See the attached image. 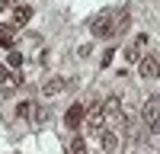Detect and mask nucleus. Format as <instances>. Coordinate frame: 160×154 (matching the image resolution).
Masks as SVG:
<instances>
[{"label": "nucleus", "mask_w": 160, "mask_h": 154, "mask_svg": "<svg viewBox=\"0 0 160 154\" xmlns=\"http://www.w3.org/2000/svg\"><path fill=\"white\" fill-rule=\"evenodd\" d=\"M141 116H144V122H148L151 128L160 125V96H151L148 103L141 106Z\"/></svg>", "instance_id": "f257e3e1"}, {"label": "nucleus", "mask_w": 160, "mask_h": 154, "mask_svg": "<svg viewBox=\"0 0 160 154\" xmlns=\"http://www.w3.org/2000/svg\"><path fill=\"white\" fill-rule=\"evenodd\" d=\"M90 29H93V35H109V32L115 29V23H112V10H102L99 16L90 23Z\"/></svg>", "instance_id": "f03ea898"}, {"label": "nucleus", "mask_w": 160, "mask_h": 154, "mask_svg": "<svg viewBox=\"0 0 160 154\" xmlns=\"http://www.w3.org/2000/svg\"><path fill=\"white\" fill-rule=\"evenodd\" d=\"M102 119H106V116H102V106H99V103H90V106H87V132H102Z\"/></svg>", "instance_id": "7ed1b4c3"}, {"label": "nucleus", "mask_w": 160, "mask_h": 154, "mask_svg": "<svg viewBox=\"0 0 160 154\" xmlns=\"http://www.w3.org/2000/svg\"><path fill=\"white\" fill-rule=\"evenodd\" d=\"M102 116L112 122V128H118V125L125 122V116H122V106H118V100H115V96H112L109 103H102Z\"/></svg>", "instance_id": "20e7f679"}, {"label": "nucleus", "mask_w": 160, "mask_h": 154, "mask_svg": "<svg viewBox=\"0 0 160 154\" xmlns=\"http://www.w3.org/2000/svg\"><path fill=\"white\" fill-rule=\"evenodd\" d=\"M138 71H141V77H148V80H154V77L160 74V61H157L154 55H144V58L138 61Z\"/></svg>", "instance_id": "39448f33"}, {"label": "nucleus", "mask_w": 160, "mask_h": 154, "mask_svg": "<svg viewBox=\"0 0 160 154\" xmlns=\"http://www.w3.org/2000/svg\"><path fill=\"white\" fill-rule=\"evenodd\" d=\"M29 19H32V7H26V3H19L16 10H13V26H16V29H19V26H26Z\"/></svg>", "instance_id": "423d86ee"}, {"label": "nucleus", "mask_w": 160, "mask_h": 154, "mask_svg": "<svg viewBox=\"0 0 160 154\" xmlns=\"http://www.w3.org/2000/svg\"><path fill=\"white\" fill-rule=\"evenodd\" d=\"M99 141H102V151H109V154L118 148V135L112 132V128H102V132H99Z\"/></svg>", "instance_id": "0eeeda50"}, {"label": "nucleus", "mask_w": 160, "mask_h": 154, "mask_svg": "<svg viewBox=\"0 0 160 154\" xmlns=\"http://www.w3.org/2000/svg\"><path fill=\"white\" fill-rule=\"evenodd\" d=\"M64 87H68V80H61V77H51V80L42 87V93H45V96H55V93H61Z\"/></svg>", "instance_id": "6e6552de"}, {"label": "nucleus", "mask_w": 160, "mask_h": 154, "mask_svg": "<svg viewBox=\"0 0 160 154\" xmlns=\"http://www.w3.org/2000/svg\"><path fill=\"white\" fill-rule=\"evenodd\" d=\"M13 35H16V26H13V23L0 26V45H13Z\"/></svg>", "instance_id": "1a4fd4ad"}, {"label": "nucleus", "mask_w": 160, "mask_h": 154, "mask_svg": "<svg viewBox=\"0 0 160 154\" xmlns=\"http://www.w3.org/2000/svg\"><path fill=\"white\" fill-rule=\"evenodd\" d=\"M0 84H10V87H19V84H22V77H19V74H13V71H7L3 64H0Z\"/></svg>", "instance_id": "9d476101"}, {"label": "nucleus", "mask_w": 160, "mask_h": 154, "mask_svg": "<svg viewBox=\"0 0 160 154\" xmlns=\"http://www.w3.org/2000/svg\"><path fill=\"white\" fill-rule=\"evenodd\" d=\"M83 106H80V103H77V106H71V112H68V125L74 128V125H80V119H83Z\"/></svg>", "instance_id": "9b49d317"}, {"label": "nucleus", "mask_w": 160, "mask_h": 154, "mask_svg": "<svg viewBox=\"0 0 160 154\" xmlns=\"http://www.w3.org/2000/svg\"><path fill=\"white\" fill-rule=\"evenodd\" d=\"M16 116L29 119V116H32V103H19V106H16Z\"/></svg>", "instance_id": "f8f14e48"}, {"label": "nucleus", "mask_w": 160, "mask_h": 154, "mask_svg": "<svg viewBox=\"0 0 160 154\" xmlns=\"http://www.w3.org/2000/svg\"><path fill=\"white\" fill-rule=\"evenodd\" d=\"M32 119H35V122H45V119H48V109H35Z\"/></svg>", "instance_id": "ddd939ff"}, {"label": "nucleus", "mask_w": 160, "mask_h": 154, "mask_svg": "<svg viewBox=\"0 0 160 154\" xmlns=\"http://www.w3.org/2000/svg\"><path fill=\"white\" fill-rule=\"evenodd\" d=\"M10 7V0H0V10H7Z\"/></svg>", "instance_id": "4468645a"}]
</instances>
